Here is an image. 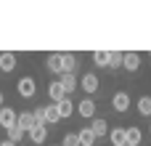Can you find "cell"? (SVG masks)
I'll return each instance as SVG.
<instances>
[{
    "instance_id": "obj_19",
    "label": "cell",
    "mask_w": 151,
    "mask_h": 146,
    "mask_svg": "<svg viewBox=\"0 0 151 146\" xmlns=\"http://www.w3.org/2000/svg\"><path fill=\"white\" fill-rule=\"evenodd\" d=\"M45 120H48V122H58V120H61L56 104H48V106H45Z\"/></svg>"
},
{
    "instance_id": "obj_7",
    "label": "cell",
    "mask_w": 151,
    "mask_h": 146,
    "mask_svg": "<svg viewBox=\"0 0 151 146\" xmlns=\"http://www.w3.org/2000/svg\"><path fill=\"white\" fill-rule=\"evenodd\" d=\"M122 66H125L127 72H135V69L141 66V53H135V51H127V53H125V61H122Z\"/></svg>"
},
{
    "instance_id": "obj_14",
    "label": "cell",
    "mask_w": 151,
    "mask_h": 146,
    "mask_svg": "<svg viewBox=\"0 0 151 146\" xmlns=\"http://www.w3.org/2000/svg\"><path fill=\"white\" fill-rule=\"evenodd\" d=\"M109 138H111V144H114V146H127V130L114 128V130L109 133Z\"/></svg>"
},
{
    "instance_id": "obj_26",
    "label": "cell",
    "mask_w": 151,
    "mask_h": 146,
    "mask_svg": "<svg viewBox=\"0 0 151 146\" xmlns=\"http://www.w3.org/2000/svg\"><path fill=\"white\" fill-rule=\"evenodd\" d=\"M0 146H16V144H11V141H3V144H0Z\"/></svg>"
},
{
    "instance_id": "obj_5",
    "label": "cell",
    "mask_w": 151,
    "mask_h": 146,
    "mask_svg": "<svg viewBox=\"0 0 151 146\" xmlns=\"http://www.w3.org/2000/svg\"><path fill=\"white\" fill-rule=\"evenodd\" d=\"M111 106H114L117 112H127V109H130V96H127L125 90L114 93V98H111Z\"/></svg>"
},
{
    "instance_id": "obj_18",
    "label": "cell",
    "mask_w": 151,
    "mask_h": 146,
    "mask_svg": "<svg viewBox=\"0 0 151 146\" xmlns=\"http://www.w3.org/2000/svg\"><path fill=\"white\" fill-rule=\"evenodd\" d=\"M61 64H64V72H74V66H77V59H74L72 53H61Z\"/></svg>"
},
{
    "instance_id": "obj_23",
    "label": "cell",
    "mask_w": 151,
    "mask_h": 146,
    "mask_svg": "<svg viewBox=\"0 0 151 146\" xmlns=\"http://www.w3.org/2000/svg\"><path fill=\"white\" fill-rule=\"evenodd\" d=\"M93 61L98 66H109V51H96L93 53Z\"/></svg>"
},
{
    "instance_id": "obj_21",
    "label": "cell",
    "mask_w": 151,
    "mask_h": 146,
    "mask_svg": "<svg viewBox=\"0 0 151 146\" xmlns=\"http://www.w3.org/2000/svg\"><path fill=\"white\" fill-rule=\"evenodd\" d=\"M122 61H125L122 51H109V66H122Z\"/></svg>"
},
{
    "instance_id": "obj_9",
    "label": "cell",
    "mask_w": 151,
    "mask_h": 146,
    "mask_svg": "<svg viewBox=\"0 0 151 146\" xmlns=\"http://www.w3.org/2000/svg\"><path fill=\"white\" fill-rule=\"evenodd\" d=\"M90 130H93V136H96V138H104V136L109 133V125H106V120H104V117H93Z\"/></svg>"
},
{
    "instance_id": "obj_17",
    "label": "cell",
    "mask_w": 151,
    "mask_h": 146,
    "mask_svg": "<svg viewBox=\"0 0 151 146\" xmlns=\"http://www.w3.org/2000/svg\"><path fill=\"white\" fill-rule=\"evenodd\" d=\"M77 136H80V144H82V146H93L96 141H98V138L93 136V130H90V128H85V130H80Z\"/></svg>"
},
{
    "instance_id": "obj_20",
    "label": "cell",
    "mask_w": 151,
    "mask_h": 146,
    "mask_svg": "<svg viewBox=\"0 0 151 146\" xmlns=\"http://www.w3.org/2000/svg\"><path fill=\"white\" fill-rule=\"evenodd\" d=\"M138 112L146 114V117L151 114V96H141V98H138Z\"/></svg>"
},
{
    "instance_id": "obj_6",
    "label": "cell",
    "mask_w": 151,
    "mask_h": 146,
    "mask_svg": "<svg viewBox=\"0 0 151 146\" xmlns=\"http://www.w3.org/2000/svg\"><path fill=\"white\" fill-rule=\"evenodd\" d=\"M27 136H29L32 144H45V141H48V128H45V125H35Z\"/></svg>"
},
{
    "instance_id": "obj_8",
    "label": "cell",
    "mask_w": 151,
    "mask_h": 146,
    "mask_svg": "<svg viewBox=\"0 0 151 146\" xmlns=\"http://www.w3.org/2000/svg\"><path fill=\"white\" fill-rule=\"evenodd\" d=\"M58 82L64 85L66 93H74V90H77V77H74V72H64V74H58Z\"/></svg>"
},
{
    "instance_id": "obj_2",
    "label": "cell",
    "mask_w": 151,
    "mask_h": 146,
    "mask_svg": "<svg viewBox=\"0 0 151 146\" xmlns=\"http://www.w3.org/2000/svg\"><path fill=\"white\" fill-rule=\"evenodd\" d=\"M19 122V117H16V112L13 109H8V106H3L0 109V128H5V130H11L13 125Z\"/></svg>"
},
{
    "instance_id": "obj_24",
    "label": "cell",
    "mask_w": 151,
    "mask_h": 146,
    "mask_svg": "<svg viewBox=\"0 0 151 146\" xmlns=\"http://www.w3.org/2000/svg\"><path fill=\"white\" fill-rule=\"evenodd\" d=\"M61 146H82V144H80V136L77 133H69V136H64V144Z\"/></svg>"
},
{
    "instance_id": "obj_22",
    "label": "cell",
    "mask_w": 151,
    "mask_h": 146,
    "mask_svg": "<svg viewBox=\"0 0 151 146\" xmlns=\"http://www.w3.org/2000/svg\"><path fill=\"white\" fill-rule=\"evenodd\" d=\"M141 144V130L138 128H127V146H138Z\"/></svg>"
},
{
    "instance_id": "obj_15",
    "label": "cell",
    "mask_w": 151,
    "mask_h": 146,
    "mask_svg": "<svg viewBox=\"0 0 151 146\" xmlns=\"http://www.w3.org/2000/svg\"><path fill=\"white\" fill-rule=\"evenodd\" d=\"M56 106H58V114H61V120H66V117H72V114H74V104H72L69 98H64V101H58Z\"/></svg>"
},
{
    "instance_id": "obj_4",
    "label": "cell",
    "mask_w": 151,
    "mask_h": 146,
    "mask_svg": "<svg viewBox=\"0 0 151 146\" xmlns=\"http://www.w3.org/2000/svg\"><path fill=\"white\" fill-rule=\"evenodd\" d=\"M80 85H82V90H85V93H96L101 82H98V77H96L93 72H88V74H82V80H80Z\"/></svg>"
},
{
    "instance_id": "obj_1",
    "label": "cell",
    "mask_w": 151,
    "mask_h": 146,
    "mask_svg": "<svg viewBox=\"0 0 151 146\" xmlns=\"http://www.w3.org/2000/svg\"><path fill=\"white\" fill-rule=\"evenodd\" d=\"M16 90H19L21 98H35V93H37V80H35V77H21L19 85H16Z\"/></svg>"
},
{
    "instance_id": "obj_27",
    "label": "cell",
    "mask_w": 151,
    "mask_h": 146,
    "mask_svg": "<svg viewBox=\"0 0 151 146\" xmlns=\"http://www.w3.org/2000/svg\"><path fill=\"white\" fill-rule=\"evenodd\" d=\"M0 109H3V93H0Z\"/></svg>"
},
{
    "instance_id": "obj_13",
    "label": "cell",
    "mask_w": 151,
    "mask_h": 146,
    "mask_svg": "<svg viewBox=\"0 0 151 146\" xmlns=\"http://www.w3.org/2000/svg\"><path fill=\"white\" fill-rule=\"evenodd\" d=\"M13 66H16V53H11V51L0 53V69L3 72H11Z\"/></svg>"
},
{
    "instance_id": "obj_10",
    "label": "cell",
    "mask_w": 151,
    "mask_h": 146,
    "mask_svg": "<svg viewBox=\"0 0 151 146\" xmlns=\"http://www.w3.org/2000/svg\"><path fill=\"white\" fill-rule=\"evenodd\" d=\"M80 117H88V120L96 117V101L93 98H82L80 101Z\"/></svg>"
},
{
    "instance_id": "obj_16",
    "label": "cell",
    "mask_w": 151,
    "mask_h": 146,
    "mask_svg": "<svg viewBox=\"0 0 151 146\" xmlns=\"http://www.w3.org/2000/svg\"><path fill=\"white\" fill-rule=\"evenodd\" d=\"M24 136H27V133H24V130H21L19 125H13V128L8 130V141H11V144H16V146L24 141Z\"/></svg>"
},
{
    "instance_id": "obj_12",
    "label": "cell",
    "mask_w": 151,
    "mask_h": 146,
    "mask_svg": "<svg viewBox=\"0 0 151 146\" xmlns=\"http://www.w3.org/2000/svg\"><path fill=\"white\" fill-rule=\"evenodd\" d=\"M45 64H48V69H50L53 74H64V64H61V53H50Z\"/></svg>"
},
{
    "instance_id": "obj_25",
    "label": "cell",
    "mask_w": 151,
    "mask_h": 146,
    "mask_svg": "<svg viewBox=\"0 0 151 146\" xmlns=\"http://www.w3.org/2000/svg\"><path fill=\"white\" fill-rule=\"evenodd\" d=\"M32 114H35V122H37V125H45V122H48V120H45V106H37Z\"/></svg>"
},
{
    "instance_id": "obj_3",
    "label": "cell",
    "mask_w": 151,
    "mask_h": 146,
    "mask_svg": "<svg viewBox=\"0 0 151 146\" xmlns=\"http://www.w3.org/2000/svg\"><path fill=\"white\" fill-rule=\"evenodd\" d=\"M48 96H50V101H53V104H58V101H64V98H66V90H64V85H61L58 80H53V82L48 85Z\"/></svg>"
},
{
    "instance_id": "obj_11",
    "label": "cell",
    "mask_w": 151,
    "mask_h": 146,
    "mask_svg": "<svg viewBox=\"0 0 151 146\" xmlns=\"http://www.w3.org/2000/svg\"><path fill=\"white\" fill-rule=\"evenodd\" d=\"M16 125H19L24 133H29V130H32L37 122H35V114H32V112H21V114H19V122H16Z\"/></svg>"
}]
</instances>
